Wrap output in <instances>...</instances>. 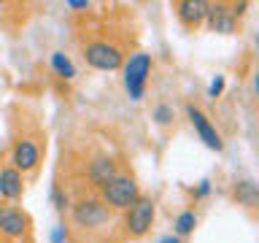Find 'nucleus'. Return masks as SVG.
Returning a JSON list of instances; mask_svg holds the SVG:
<instances>
[{
	"label": "nucleus",
	"instance_id": "f257e3e1",
	"mask_svg": "<svg viewBox=\"0 0 259 243\" xmlns=\"http://www.w3.org/2000/svg\"><path fill=\"white\" fill-rule=\"evenodd\" d=\"M151 76V57L143 52H135L124 62V87L133 100H141L146 92V81Z\"/></svg>",
	"mask_w": 259,
	"mask_h": 243
},
{
	"label": "nucleus",
	"instance_id": "f03ea898",
	"mask_svg": "<svg viewBox=\"0 0 259 243\" xmlns=\"http://www.w3.org/2000/svg\"><path fill=\"white\" fill-rule=\"evenodd\" d=\"M138 197H141V192H138L135 178L130 176H113L103 186V202L108 208H130Z\"/></svg>",
	"mask_w": 259,
	"mask_h": 243
},
{
	"label": "nucleus",
	"instance_id": "7ed1b4c3",
	"mask_svg": "<svg viewBox=\"0 0 259 243\" xmlns=\"http://www.w3.org/2000/svg\"><path fill=\"white\" fill-rule=\"evenodd\" d=\"M154 216H157V206L151 197H138L133 206L127 208V232L133 238H141L151 230Z\"/></svg>",
	"mask_w": 259,
	"mask_h": 243
},
{
	"label": "nucleus",
	"instance_id": "20e7f679",
	"mask_svg": "<svg viewBox=\"0 0 259 243\" xmlns=\"http://www.w3.org/2000/svg\"><path fill=\"white\" fill-rule=\"evenodd\" d=\"M84 57L95 70H116L124 65V57H121L119 46L108 44V40H95V44H89L84 49Z\"/></svg>",
	"mask_w": 259,
	"mask_h": 243
},
{
	"label": "nucleus",
	"instance_id": "39448f33",
	"mask_svg": "<svg viewBox=\"0 0 259 243\" xmlns=\"http://www.w3.org/2000/svg\"><path fill=\"white\" fill-rule=\"evenodd\" d=\"M73 222L78 227H100L103 222H108V206L95 197L78 200L73 206Z\"/></svg>",
	"mask_w": 259,
	"mask_h": 243
},
{
	"label": "nucleus",
	"instance_id": "423d86ee",
	"mask_svg": "<svg viewBox=\"0 0 259 243\" xmlns=\"http://www.w3.org/2000/svg\"><path fill=\"white\" fill-rule=\"evenodd\" d=\"M186 116H189V122L194 125V130H197V135H200V141L205 143L208 149H213V151H222L224 149L222 135L216 133V127L210 125V119L197 108V105H186Z\"/></svg>",
	"mask_w": 259,
	"mask_h": 243
},
{
	"label": "nucleus",
	"instance_id": "0eeeda50",
	"mask_svg": "<svg viewBox=\"0 0 259 243\" xmlns=\"http://www.w3.org/2000/svg\"><path fill=\"white\" fill-rule=\"evenodd\" d=\"M38 159H40V149H38V143L35 141H30V138H22V141H16L14 143V151H11V162L19 173H24V170H32L38 165Z\"/></svg>",
	"mask_w": 259,
	"mask_h": 243
},
{
	"label": "nucleus",
	"instance_id": "6e6552de",
	"mask_svg": "<svg viewBox=\"0 0 259 243\" xmlns=\"http://www.w3.org/2000/svg\"><path fill=\"white\" fill-rule=\"evenodd\" d=\"M208 24L213 32H222V35H230V32H235V27H238V19L232 16L230 6L224 3H208Z\"/></svg>",
	"mask_w": 259,
	"mask_h": 243
},
{
	"label": "nucleus",
	"instance_id": "1a4fd4ad",
	"mask_svg": "<svg viewBox=\"0 0 259 243\" xmlns=\"http://www.w3.org/2000/svg\"><path fill=\"white\" fill-rule=\"evenodd\" d=\"M0 232L6 238H22L27 232V216L19 208H11V206L0 208Z\"/></svg>",
	"mask_w": 259,
	"mask_h": 243
},
{
	"label": "nucleus",
	"instance_id": "9d476101",
	"mask_svg": "<svg viewBox=\"0 0 259 243\" xmlns=\"http://www.w3.org/2000/svg\"><path fill=\"white\" fill-rule=\"evenodd\" d=\"M205 16H208L205 0H181V3H178V19H181L186 27H197V24L205 22Z\"/></svg>",
	"mask_w": 259,
	"mask_h": 243
},
{
	"label": "nucleus",
	"instance_id": "9b49d317",
	"mask_svg": "<svg viewBox=\"0 0 259 243\" xmlns=\"http://www.w3.org/2000/svg\"><path fill=\"white\" fill-rule=\"evenodd\" d=\"M24 192V181H22V173L16 168H3L0 170V194L6 200H19Z\"/></svg>",
	"mask_w": 259,
	"mask_h": 243
},
{
	"label": "nucleus",
	"instance_id": "f8f14e48",
	"mask_svg": "<svg viewBox=\"0 0 259 243\" xmlns=\"http://www.w3.org/2000/svg\"><path fill=\"white\" fill-rule=\"evenodd\" d=\"M113 176H119V173H116V162H113L111 157L92 159V165H89V181H92L95 186H100V189H103Z\"/></svg>",
	"mask_w": 259,
	"mask_h": 243
},
{
	"label": "nucleus",
	"instance_id": "ddd939ff",
	"mask_svg": "<svg viewBox=\"0 0 259 243\" xmlns=\"http://www.w3.org/2000/svg\"><path fill=\"white\" fill-rule=\"evenodd\" d=\"M176 238H186V235L194 232V227H197V214L194 211H181V214L176 216Z\"/></svg>",
	"mask_w": 259,
	"mask_h": 243
},
{
	"label": "nucleus",
	"instance_id": "4468645a",
	"mask_svg": "<svg viewBox=\"0 0 259 243\" xmlns=\"http://www.w3.org/2000/svg\"><path fill=\"white\" fill-rule=\"evenodd\" d=\"M235 197H238V202H243V206L254 208L256 200H259L256 184H254V181H240L238 186H235Z\"/></svg>",
	"mask_w": 259,
	"mask_h": 243
},
{
	"label": "nucleus",
	"instance_id": "2eb2a0df",
	"mask_svg": "<svg viewBox=\"0 0 259 243\" xmlns=\"http://www.w3.org/2000/svg\"><path fill=\"white\" fill-rule=\"evenodd\" d=\"M52 68L60 73L62 78H73V76H76V68H73V62H70L62 52H54V54H52Z\"/></svg>",
	"mask_w": 259,
	"mask_h": 243
},
{
	"label": "nucleus",
	"instance_id": "dca6fc26",
	"mask_svg": "<svg viewBox=\"0 0 259 243\" xmlns=\"http://www.w3.org/2000/svg\"><path fill=\"white\" fill-rule=\"evenodd\" d=\"M176 119V113H173V108H170L167 103H159L157 108H154V122H157L159 127H165V125H170V122Z\"/></svg>",
	"mask_w": 259,
	"mask_h": 243
},
{
	"label": "nucleus",
	"instance_id": "f3484780",
	"mask_svg": "<svg viewBox=\"0 0 259 243\" xmlns=\"http://www.w3.org/2000/svg\"><path fill=\"white\" fill-rule=\"evenodd\" d=\"M222 89H224V76H216L213 81H210V87H208V97H219Z\"/></svg>",
	"mask_w": 259,
	"mask_h": 243
},
{
	"label": "nucleus",
	"instance_id": "a211bd4d",
	"mask_svg": "<svg viewBox=\"0 0 259 243\" xmlns=\"http://www.w3.org/2000/svg\"><path fill=\"white\" fill-rule=\"evenodd\" d=\"M54 202H57V211H65V208H68V197H65L60 189H54Z\"/></svg>",
	"mask_w": 259,
	"mask_h": 243
},
{
	"label": "nucleus",
	"instance_id": "6ab92c4d",
	"mask_svg": "<svg viewBox=\"0 0 259 243\" xmlns=\"http://www.w3.org/2000/svg\"><path fill=\"white\" fill-rule=\"evenodd\" d=\"M68 8H89V0H68Z\"/></svg>",
	"mask_w": 259,
	"mask_h": 243
},
{
	"label": "nucleus",
	"instance_id": "aec40b11",
	"mask_svg": "<svg viewBox=\"0 0 259 243\" xmlns=\"http://www.w3.org/2000/svg\"><path fill=\"white\" fill-rule=\"evenodd\" d=\"M208 192H210V184H208V181H200V186H197V197H205Z\"/></svg>",
	"mask_w": 259,
	"mask_h": 243
},
{
	"label": "nucleus",
	"instance_id": "412c9836",
	"mask_svg": "<svg viewBox=\"0 0 259 243\" xmlns=\"http://www.w3.org/2000/svg\"><path fill=\"white\" fill-rule=\"evenodd\" d=\"M62 238H65V227H57L54 230V243H62Z\"/></svg>",
	"mask_w": 259,
	"mask_h": 243
},
{
	"label": "nucleus",
	"instance_id": "4be33fe9",
	"mask_svg": "<svg viewBox=\"0 0 259 243\" xmlns=\"http://www.w3.org/2000/svg\"><path fill=\"white\" fill-rule=\"evenodd\" d=\"M159 243H181V238H176V235H165V238H159Z\"/></svg>",
	"mask_w": 259,
	"mask_h": 243
}]
</instances>
